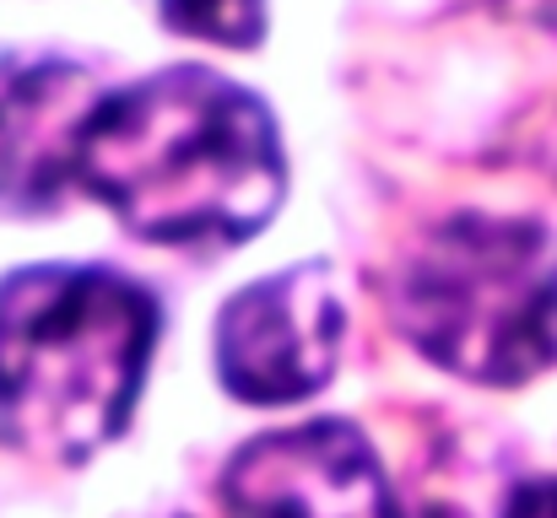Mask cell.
<instances>
[{
  "label": "cell",
  "instance_id": "obj_3",
  "mask_svg": "<svg viewBox=\"0 0 557 518\" xmlns=\"http://www.w3.org/2000/svg\"><path fill=\"white\" fill-rule=\"evenodd\" d=\"M400 336L471 383H525L557 356V243L536 222L444 216L395 265Z\"/></svg>",
  "mask_w": 557,
  "mask_h": 518
},
{
  "label": "cell",
  "instance_id": "obj_7",
  "mask_svg": "<svg viewBox=\"0 0 557 518\" xmlns=\"http://www.w3.org/2000/svg\"><path fill=\"white\" fill-rule=\"evenodd\" d=\"M163 16L174 33L233 49H249L265 33V0H163Z\"/></svg>",
  "mask_w": 557,
  "mask_h": 518
},
{
  "label": "cell",
  "instance_id": "obj_2",
  "mask_svg": "<svg viewBox=\"0 0 557 518\" xmlns=\"http://www.w3.org/2000/svg\"><path fill=\"white\" fill-rule=\"evenodd\" d=\"M158 336L152 298L82 265H38L0 287V438L76 465L136 405Z\"/></svg>",
  "mask_w": 557,
  "mask_h": 518
},
{
  "label": "cell",
  "instance_id": "obj_1",
  "mask_svg": "<svg viewBox=\"0 0 557 518\" xmlns=\"http://www.w3.org/2000/svg\"><path fill=\"white\" fill-rule=\"evenodd\" d=\"M76 178L141 238H249L282 205V147L260 98L185 65L98 98Z\"/></svg>",
  "mask_w": 557,
  "mask_h": 518
},
{
  "label": "cell",
  "instance_id": "obj_4",
  "mask_svg": "<svg viewBox=\"0 0 557 518\" xmlns=\"http://www.w3.org/2000/svg\"><path fill=\"white\" fill-rule=\"evenodd\" d=\"M347 303L325 265H293L244 287L216 319L222 383L249 405H287L314 394L342 356Z\"/></svg>",
  "mask_w": 557,
  "mask_h": 518
},
{
  "label": "cell",
  "instance_id": "obj_5",
  "mask_svg": "<svg viewBox=\"0 0 557 518\" xmlns=\"http://www.w3.org/2000/svg\"><path fill=\"white\" fill-rule=\"evenodd\" d=\"M222 503L233 518H400L369 438L342 421L244 443L227 459Z\"/></svg>",
  "mask_w": 557,
  "mask_h": 518
},
{
  "label": "cell",
  "instance_id": "obj_6",
  "mask_svg": "<svg viewBox=\"0 0 557 518\" xmlns=\"http://www.w3.org/2000/svg\"><path fill=\"white\" fill-rule=\"evenodd\" d=\"M92 87L71 65H33L0 87V200L44 205L60 178L76 173L82 125L92 114Z\"/></svg>",
  "mask_w": 557,
  "mask_h": 518
},
{
  "label": "cell",
  "instance_id": "obj_8",
  "mask_svg": "<svg viewBox=\"0 0 557 518\" xmlns=\"http://www.w3.org/2000/svg\"><path fill=\"white\" fill-rule=\"evenodd\" d=\"M504 518H557V476H542V481L515 487Z\"/></svg>",
  "mask_w": 557,
  "mask_h": 518
}]
</instances>
